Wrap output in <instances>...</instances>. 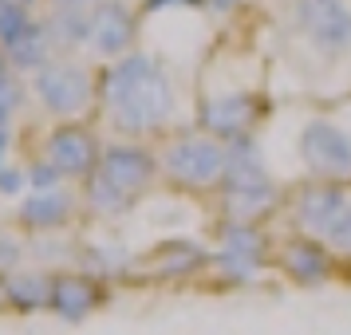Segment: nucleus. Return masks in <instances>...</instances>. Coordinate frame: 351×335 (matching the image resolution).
<instances>
[{
  "label": "nucleus",
  "mask_w": 351,
  "mask_h": 335,
  "mask_svg": "<svg viewBox=\"0 0 351 335\" xmlns=\"http://www.w3.org/2000/svg\"><path fill=\"white\" fill-rule=\"evenodd\" d=\"M99 114L119 138H166L178 114V87L162 60L130 51L99 71Z\"/></svg>",
  "instance_id": "1"
},
{
  "label": "nucleus",
  "mask_w": 351,
  "mask_h": 335,
  "mask_svg": "<svg viewBox=\"0 0 351 335\" xmlns=\"http://www.w3.org/2000/svg\"><path fill=\"white\" fill-rule=\"evenodd\" d=\"M162 182L158 170V154L143 142H130V138H114L103 146V158L99 170L83 182V206L91 217L114 221L143 201L146 193Z\"/></svg>",
  "instance_id": "2"
},
{
  "label": "nucleus",
  "mask_w": 351,
  "mask_h": 335,
  "mask_svg": "<svg viewBox=\"0 0 351 335\" xmlns=\"http://www.w3.org/2000/svg\"><path fill=\"white\" fill-rule=\"evenodd\" d=\"M162 182L178 193H217L229 174V142L213 138L209 130H174L158 142Z\"/></svg>",
  "instance_id": "3"
},
{
  "label": "nucleus",
  "mask_w": 351,
  "mask_h": 335,
  "mask_svg": "<svg viewBox=\"0 0 351 335\" xmlns=\"http://www.w3.org/2000/svg\"><path fill=\"white\" fill-rule=\"evenodd\" d=\"M28 91L51 123H87V114L99 111V71L87 55H56L28 75Z\"/></svg>",
  "instance_id": "4"
},
{
  "label": "nucleus",
  "mask_w": 351,
  "mask_h": 335,
  "mask_svg": "<svg viewBox=\"0 0 351 335\" xmlns=\"http://www.w3.org/2000/svg\"><path fill=\"white\" fill-rule=\"evenodd\" d=\"M217 197H221V221L261 225L280 209V190L265 170L253 138L229 142V174H225Z\"/></svg>",
  "instance_id": "5"
},
{
  "label": "nucleus",
  "mask_w": 351,
  "mask_h": 335,
  "mask_svg": "<svg viewBox=\"0 0 351 335\" xmlns=\"http://www.w3.org/2000/svg\"><path fill=\"white\" fill-rule=\"evenodd\" d=\"M103 138L91 123H51L44 130V138L36 146V158L51 162L64 182L71 186H83L87 177L99 170V158H103Z\"/></svg>",
  "instance_id": "6"
},
{
  "label": "nucleus",
  "mask_w": 351,
  "mask_h": 335,
  "mask_svg": "<svg viewBox=\"0 0 351 335\" xmlns=\"http://www.w3.org/2000/svg\"><path fill=\"white\" fill-rule=\"evenodd\" d=\"M138 44V12L127 0H103L95 12L87 16V32H83V55L91 64H114L130 55Z\"/></svg>",
  "instance_id": "7"
},
{
  "label": "nucleus",
  "mask_w": 351,
  "mask_h": 335,
  "mask_svg": "<svg viewBox=\"0 0 351 335\" xmlns=\"http://www.w3.org/2000/svg\"><path fill=\"white\" fill-rule=\"evenodd\" d=\"M296 28L324 60L351 55V0H296Z\"/></svg>",
  "instance_id": "8"
},
{
  "label": "nucleus",
  "mask_w": 351,
  "mask_h": 335,
  "mask_svg": "<svg viewBox=\"0 0 351 335\" xmlns=\"http://www.w3.org/2000/svg\"><path fill=\"white\" fill-rule=\"evenodd\" d=\"M83 190L56 186V190H28L16 201L12 221L32 237H60V229H71L83 213Z\"/></svg>",
  "instance_id": "9"
},
{
  "label": "nucleus",
  "mask_w": 351,
  "mask_h": 335,
  "mask_svg": "<svg viewBox=\"0 0 351 335\" xmlns=\"http://www.w3.org/2000/svg\"><path fill=\"white\" fill-rule=\"evenodd\" d=\"M300 158L308 174L319 182H348L351 177V134L332 119H308L300 130Z\"/></svg>",
  "instance_id": "10"
},
{
  "label": "nucleus",
  "mask_w": 351,
  "mask_h": 335,
  "mask_svg": "<svg viewBox=\"0 0 351 335\" xmlns=\"http://www.w3.org/2000/svg\"><path fill=\"white\" fill-rule=\"evenodd\" d=\"M265 260H269V249H265V237H261V225L221 221V237H217V249H213V269H217L221 280L245 284L265 269Z\"/></svg>",
  "instance_id": "11"
},
{
  "label": "nucleus",
  "mask_w": 351,
  "mask_h": 335,
  "mask_svg": "<svg viewBox=\"0 0 351 335\" xmlns=\"http://www.w3.org/2000/svg\"><path fill=\"white\" fill-rule=\"evenodd\" d=\"M351 197L343 193V182H319L312 177L308 186L288 197V217H292V229L304 233V237H319L328 233V225L339 217V209L348 206Z\"/></svg>",
  "instance_id": "12"
},
{
  "label": "nucleus",
  "mask_w": 351,
  "mask_h": 335,
  "mask_svg": "<svg viewBox=\"0 0 351 335\" xmlns=\"http://www.w3.org/2000/svg\"><path fill=\"white\" fill-rule=\"evenodd\" d=\"M276 269L285 272L292 284L300 288H319L335 276V253L319 237L292 233L276 245Z\"/></svg>",
  "instance_id": "13"
},
{
  "label": "nucleus",
  "mask_w": 351,
  "mask_h": 335,
  "mask_svg": "<svg viewBox=\"0 0 351 335\" xmlns=\"http://www.w3.org/2000/svg\"><path fill=\"white\" fill-rule=\"evenodd\" d=\"M256 119H261V99L249 91H229V95H213L202 103L197 127L221 142H237V138H253Z\"/></svg>",
  "instance_id": "14"
},
{
  "label": "nucleus",
  "mask_w": 351,
  "mask_h": 335,
  "mask_svg": "<svg viewBox=\"0 0 351 335\" xmlns=\"http://www.w3.org/2000/svg\"><path fill=\"white\" fill-rule=\"evenodd\" d=\"M99 303H103V284H99V276L91 272H71V269H56L51 272V312L67 323H80L95 312Z\"/></svg>",
  "instance_id": "15"
},
{
  "label": "nucleus",
  "mask_w": 351,
  "mask_h": 335,
  "mask_svg": "<svg viewBox=\"0 0 351 335\" xmlns=\"http://www.w3.org/2000/svg\"><path fill=\"white\" fill-rule=\"evenodd\" d=\"M4 55H8V64H12V71L16 75H36L40 67H48L56 55H60V48H56V40H51L48 24H44V16H36L24 32L12 40V44H4Z\"/></svg>",
  "instance_id": "16"
},
{
  "label": "nucleus",
  "mask_w": 351,
  "mask_h": 335,
  "mask_svg": "<svg viewBox=\"0 0 351 335\" xmlns=\"http://www.w3.org/2000/svg\"><path fill=\"white\" fill-rule=\"evenodd\" d=\"M209 256L193 245V240H166L158 245L154 253H146L138 264H143L146 276H154V280H178V276H190L206 264Z\"/></svg>",
  "instance_id": "17"
},
{
  "label": "nucleus",
  "mask_w": 351,
  "mask_h": 335,
  "mask_svg": "<svg viewBox=\"0 0 351 335\" xmlns=\"http://www.w3.org/2000/svg\"><path fill=\"white\" fill-rule=\"evenodd\" d=\"M48 303H51V272L20 269L8 276V308L12 312L32 316V312H44Z\"/></svg>",
  "instance_id": "18"
},
{
  "label": "nucleus",
  "mask_w": 351,
  "mask_h": 335,
  "mask_svg": "<svg viewBox=\"0 0 351 335\" xmlns=\"http://www.w3.org/2000/svg\"><path fill=\"white\" fill-rule=\"evenodd\" d=\"M32 20H36L32 8H24V4H16V0H0V48L12 44Z\"/></svg>",
  "instance_id": "19"
},
{
  "label": "nucleus",
  "mask_w": 351,
  "mask_h": 335,
  "mask_svg": "<svg viewBox=\"0 0 351 335\" xmlns=\"http://www.w3.org/2000/svg\"><path fill=\"white\" fill-rule=\"evenodd\" d=\"M324 245H328L335 256H351V201L339 209V217L328 225V233H324Z\"/></svg>",
  "instance_id": "20"
},
{
  "label": "nucleus",
  "mask_w": 351,
  "mask_h": 335,
  "mask_svg": "<svg viewBox=\"0 0 351 335\" xmlns=\"http://www.w3.org/2000/svg\"><path fill=\"white\" fill-rule=\"evenodd\" d=\"M24 253H28V245L20 233H0V272L4 276L24 269Z\"/></svg>",
  "instance_id": "21"
},
{
  "label": "nucleus",
  "mask_w": 351,
  "mask_h": 335,
  "mask_svg": "<svg viewBox=\"0 0 351 335\" xmlns=\"http://www.w3.org/2000/svg\"><path fill=\"white\" fill-rule=\"evenodd\" d=\"M0 193H28V170H20V166H4L0 170Z\"/></svg>",
  "instance_id": "22"
},
{
  "label": "nucleus",
  "mask_w": 351,
  "mask_h": 335,
  "mask_svg": "<svg viewBox=\"0 0 351 335\" xmlns=\"http://www.w3.org/2000/svg\"><path fill=\"white\" fill-rule=\"evenodd\" d=\"M103 0H48L44 12H80V16H91Z\"/></svg>",
  "instance_id": "23"
},
{
  "label": "nucleus",
  "mask_w": 351,
  "mask_h": 335,
  "mask_svg": "<svg viewBox=\"0 0 351 335\" xmlns=\"http://www.w3.org/2000/svg\"><path fill=\"white\" fill-rule=\"evenodd\" d=\"M8 79H16V71H12V64H8V55H4V48H0V87Z\"/></svg>",
  "instance_id": "24"
},
{
  "label": "nucleus",
  "mask_w": 351,
  "mask_h": 335,
  "mask_svg": "<svg viewBox=\"0 0 351 335\" xmlns=\"http://www.w3.org/2000/svg\"><path fill=\"white\" fill-rule=\"evenodd\" d=\"M12 119H16V111H8V107L0 103V134H12Z\"/></svg>",
  "instance_id": "25"
},
{
  "label": "nucleus",
  "mask_w": 351,
  "mask_h": 335,
  "mask_svg": "<svg viewBox=\"0 0 351 335\" xmlns=\"http://www.w3.org/2000/svg\"><path fill=\"white\" fill-rule=\"evenodd\" d=\"M8 138H12V134H0V170H4V166H8Z\"/></svg>",
  "instance_id": "26"
},
{
  "label": "nucleus",
  "mask_w": 351,
  "mask_h": 335,
  "mask_svg": "<svg viewBox=\"0 0 351 335\" xmlns=\"http://www.w3.org/2000/svg\"><path fill=\"white\" fill-rule=\"evenodd\" d=\"M0 308H8V276L0 272Z\"/></svg>",
  "instance_id": "27"
},
{
  "label": "nucleus",
  "mask_w": 351,
  "mask_h": 335,
  "mask_svg": "<svg viewBox=\"0 0 351 335\" xmlns=\"http://www.w3.org/2000/svg\"><path fill=\"white\" fill-rule=\"evenodd\" d=\"M206 4H213V8H221V12H225V8H237L241 0H206Z\"/></svg>",
  "instance_id": "28"
},
{
  "label": "nucleus",
  "mask_w": 351,
  "mask_h": 335,
  "mask_svg": "<svg viewBox=\"0 0 351 335\" xmlns=\"http://www.w3.org/2000/svg\"><path fill=\"white\" fill-rule=\"evenodd\" d=\"M16 4H24V8H40V4H48V0H16Z\"/></svg>",
  "instance_id": "29"
}]
</instances>
